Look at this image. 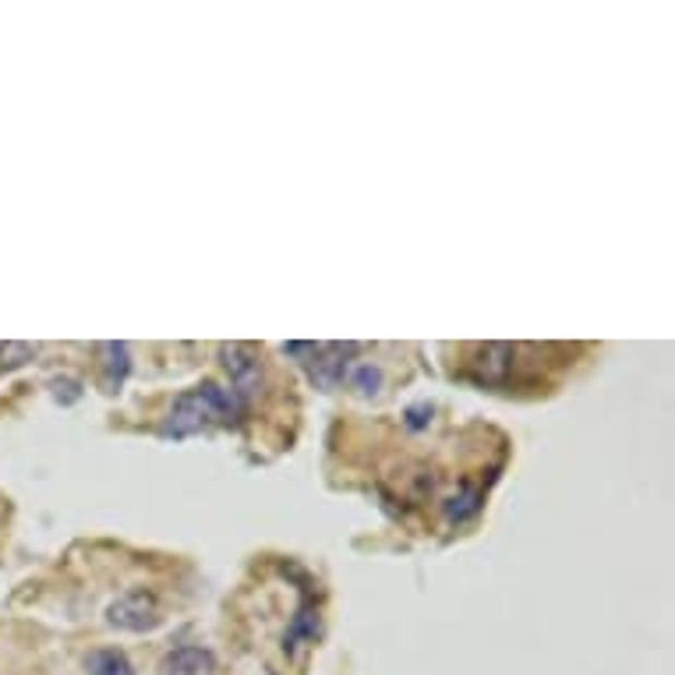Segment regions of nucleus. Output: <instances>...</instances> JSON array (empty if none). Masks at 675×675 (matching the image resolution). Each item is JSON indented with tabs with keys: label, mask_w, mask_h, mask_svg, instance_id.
I'll return each instance as SVG.
<instances>
[{
	"label": "nucleus",
	"mask_w": 675,
	"mask_h": 675,
	"mask_svg": "<svg viewBox=\"0 0 675 675\" xmlns=\"http://www.w3.org/2000/svg\"><path fill=\"white\" fill-rule=\"evenodd\" d=\"M36 343H4L0 347V369H22L25 361L36 358Z\"/></svg>",
	"instance_id": "nucleus-11"
},
{
	"label": "nucleus",
	"mask_w": 675,
	"mask_h": 675,
	"mask_svg": "<svg viewBox=\"0 0 675 675\" xmlns=\"http://www.w3.org/2000/svg\"><path fill=\"white\" fill-rule=\"evenodd\" d=\"M513 354H517V350L506 347V343L481 347V350H478V361H471L474 378H478V383H489V386L506 383L509 372H513Z\"/></svg>",
	"instance_id": "nucleus-5"
},
{
	"label": "nucleus",
	"mask_w": 675,
	"mask_h": 675,
	"mask_svg": "<svg viewBox=\"0 0 675 675\" xmlns=\"http://www.w3.org/2000/svg\"><path fill=\"white\" fill-rule=\"evenodd\" d=\"M241 414V396L230 393V389H219L216 383H202L195 389L181 393L173 400L170 414L164 421V432L167 438H188L195 432L213 429V424H230L233 418Z\"/></svg>",
	"instance_id": "nucleus-1"
},
{
	"label": "nucleus",
	"mask_w": 675,
	"mask_h": 675,
	"mask_svg": "<svg viewBox=\"0 0 675 675\" xmlns=\"http://www.w3.org/2000/svg\"><path fill=\"white\" fill-rule=\"evenodd\" d=\"M216 672V658L209 648H178L170 651L164 662H159V675H213Z\"/></svg>",
	"instance_id": "nucleus-6"
},
{
	"label": "nucleus",
	"mask_w": 675,
	"mask_h": 675,
	"mask_svg": "<svg viewBox=\"0 0 675 675\" xmlns=\"http://www.w3.org/2000/svg\"><path fill=\"white\" fill-rule=\"evenodd\" d=\"M347 383H350V389L372 396V393L383 389V369H378V364H369V361L354 364V369L347 372Z\"/></svg>",
	"instance_id": "nucleus-9"
},
{
	"label": "nucleus",
	"mask_w": 675,
	"mask_h": 675,
	"mask_svg": "<svg viewBox=\"0 0 675 675\" xmlns=\"http://www.w3.org/2000/svg\"><path fill=\"white\" fill-rule=\"evenodd\" d=\"M107 619L117 629H128V634H145V629H156L159 626L156 594L145 591V587H131V591H124L107 608Z\"/></svg>",
	"instance_id": "nucleus-2"
},
{
	"label": "nucleus",
	"mask_w": 675,
	"mask_h": 675,
	"mask_svg": "<svg viewBox=\"0 0 675 675\" xmlns=\"http://www.w3.org/2000/svg\"><path fill=\"white\" fill-rule=\"evenodd\" d=\"M478 509H481V492H478V489H463L460 495H453V498H449L446 517H449V520H457V523H463V520H471Z\"/></svg>",
	"instance_id": "nucleus-10"
},
{
	"label": "nucleus",
	"mask_w": 675,
	"mask_h": 675,
	"mask_svg": "<svg viewBox=\"0 0 675 675\" xmlns=\"http://www.w3.org/2000/svg\"><path fill=\"white\" fill-rule=\"evenodd\" d=\"M354 343H322V347H312V361L308 364V375H312V383L322 386V389H333L343 383L347 375V364H350V354H354Z\"/></svg>",
	"instance_id": "nucleus-3"
},
{
	"label": "nucleus",
	"mask_w": 675,
	"mask_h": 675,
	"mask_svg": "<svg viewBox=\"0 0 675 675\" xmlns=\"http://www.w3.org/2000/svg\"><path fill=\"white\" fill-rule=\"evenodd\" d=\"M85 672L89 675H135V668H131V662H128V654L117 651V648L93 651L89 658H85Z\"/></svg>",
	"instance_id": "nucleus-8"
},
{
	"label": "nucleus",
	"mask_w": 675,
	"mask_h": 675,
	"mask_svg": "<svg viewBox=\"0 0 675 675\" xmlns=\"http://www.w3.org/2000/svg\"><path fill=\"white\" fill-rule=\"evenodd\" d=\"M224 364L233 378V386H238V396H252L262 386V364L252 347H244V343L224 347Z\"/></svg>",
	"instance_id": "nucleus-4"
},
{
	"label": "nucleus",
	"mask_w": 675,
	"mask_h": 675,
	"mask_svg": "<svg viewBox=\"0 0 675 675\" xmlns=\"http://www.w3.org/2000/svg\"><path fill=\"white\" fill-rule=\"evenodd\" d=\"M131 372V354L124 343H103L99 347V375H103V389L117 393L124 386V378Z\"/></svg>",
	"instance_id": "nucleus-7"
}]
</instances>
